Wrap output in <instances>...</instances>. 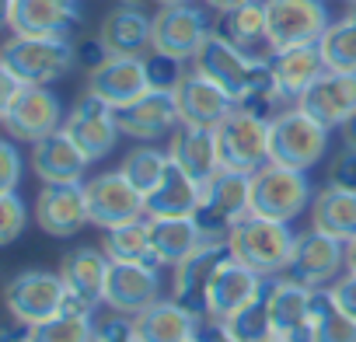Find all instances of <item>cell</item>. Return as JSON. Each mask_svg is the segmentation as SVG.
<instances>
[{
    "label": "cell",
    "mask_w": 356,
    "mask_h": 342,
    "mask_svg": "<svg viewBox=\"0 0 356 342\" xmlns=\"http://www.w3.org/2000/svg\"><path fill=\"white\" fill-rule=\"evenodd\" d=\"M67 112L56 98V91H49V84H25V91L0 108V122H4L11 140L22 143H35L49 133H56L63 126Z\"/></svg>",
    "instance_id": "8fae6325"
},
{
    "label": "cell",
    "mask_w": 356,
    "mask_h": 342,
    "mask_svg": "<svg viewBox=\"0 0 356 342\" xmlns=\"http://www.w3.org/2000/svg\"><path fill=\"white\" fill-rule=\"evenodd\" d=\"M332 129L300 105H286L269 122V161L307 171L328 154Z\"/></svg>",
    "instance_id": "3957f363"
},
{
    "label": "cell",
    "mask_w": 356,
    "mask_h": 342,
    "mask_svg": "<svg viewBox=\"0 0 356 342\" xmlns=\"http://www.w3.org/2000/svg\"><path fill=\"white\" fill-rule=\"evenodd\" d=\"M318 49H321L328 70L356 74V4H353V11H346L342 18H335L328 25V32L321 35Z\"/></svg>",
    "instance_id": "8d00e7d4"
},
{
    "label": "cell",
    "mask_w": 356,
    "mask_h": 342,
    "mask_svg": "<svg viewBox=\"0 0 356 342\" xmlns=\"http://www.w3.org/2000/svg\"><path fill=\"white\" fill-rule=\"evenodd\" d=\"M203 4H207L213 15H227V11H234V8L248 4V0H203Z\"/></svg>",
    "instance_id": "7dc6e473"
},
{
    "label": "cell",
    "mask_w": 356,
    "mask_h": 342,
    "mask_svg": "<svg viewBox=\"0 0 356 342\" xmlns=\"http://www.w3.org/2000/svg\"><path fill=\"white\" fill-rule=\"evenodd\" d=\"M353 4H356V0H353Z\"/></svg>",
    "instance_id": "9f6ffc18"
},
{
    "label": "cell",
    "mask_w": 356,
    "mask_h": 342,
    "mask_svg": "<svg viewBox=\"0 0 356 342\" xmlns=\"http://www.w3.org/2000/svg\"><path fill=\"white\" fill-rule=\"evenodd\" d=\"M84 193H88V213H91V224L102 227V231H112V227H122L129 220H140L147 217V196L122 175V171H102V175L88 179L84 182Z\"/></svg>",
    "instance_id": "30bf717a"
},
{
    "label": "cell",
    "mask_w": 356,
    "mask_h": 342,
    "mask_svg": "<svg viewBox=\"0 0 356 342\" xmlns=\"http://www.w3.org/2000/svg\"><path fill=\"white\" fill-rule=\"evenodd\" d=\"M346 269H349V272H356V238L346 245Z\"/></svg>",
    "instance_id": "681fc988"
},
{
    "label": "cell",
    "mask_w": 356,
    "mask_h": 342,
    "mask_svg": "<svg viewBox=\"0 0 356 342\" xmlns=\"http://www.w3.org/2000/svg\"><path fill=\"white\" fill-rule=\"evenodd\" d=\"M4 342H32V335H29V328H25L22 335H15V332H8V335H4Z\"/></svg>",
    "instance_id": "f907efd6"
},
{
    "label": "cell",
    "mask_w": 356,
    "mask_h": 342,
    "mask_svg": "<svg viewBox=\"0 0 356 342\" xmlns=\"http://www.w3.org/2000/svg\"><path fill=\"white\" fill-rule=\"evenodd\" d=\"M314 119H321L328 129L342 126L349 115H356V74L346 70H325L297 101Z\"/></svg>",
    "instance_id": "4316f807"
},
{
    "label": "cell",
    "mask_w": 356,
    "mask_h": 342,
    "mask_svg": "<svg viewBox=\"0 0 356 342\" xmlns=\"http://www.w3.org/2000/svg\"><path fill=\"white\" fill-rule=\"evenodd\" d=\"M22 168H25V161H22L15 140H4V143H0V189L15 193L18 182H22Z\"/></svg>",
    "instance_id": "7bdbcfd3"
},
{
    "label": "cell",
    "mask_w": 356,
    "mask_h": 342,
    "mask_svg": "<svg viewBox=\"0 0 356 342\" xmlns=\"http://www.w3.org/2000/svg\"><path fill=\"white\" fill-rule=\"evenodd\" d=\"M266 56H269L276 88H280V95H283L290 105H297L300 95L328 70V67H325V56H321V49H318V42H314V46H290V49H266Z\"/></svg>",
    "instance_id": "f1b7e54d"
},
{
    "label": "cell",
    "mask_w": 356,
    "mask_h": 342,
    "mask_svg": "<svg viewBox=\"0 0 356 342\" xmlns=\"http://www.w3.org/2000/svg\"><path fill=\"white\" fill-rule=\"evenodd\" d=\"M98 39L108 56H147L154 42V18L140 4H122L102 18Z\"/></svg>",
    "instance_id": "83f0119b"
},
{
    "label": "cell",
    "mask_w": 356,
    "mask_h": 342,
    "mask_svg": "<svg viewBox=\"0 0 356 342\" xmlns=\"http://www.w3.org/2000/svg\"><path fill=\"white\" fill-rule=\"evenodd\" d=\"M91 332H95V311L74 300H67L60 314L29 328L32 342H91Z\"/></svg>",
    "instance_id": "e575fe53"
},
{
    "label": "cell",
    "mask_w": 356,
    "mask_h": 342,
    "mask_svg": "<svg viewBox=\"0 0 356 342\" xmlns=\"http://www.w3.org/2000/svg\"><path fill=\"white\" fill-rule=\"evenodd\" d=\"M200 342H241L224 321H213V318H203L200 325Z\"/></svg>",
    "instance_id": "bcb514c9"
},
{
    "label": "cell",
    "mask_w": 356,
    "mask_h": 342,
    "mask_svg": "<svg viewBox=\"0 0 356 342\" xmlns=\"http://www.w3.org/2000/svg\"><path fill=\"white\" fill-rule=\"evenodd\" d=\"M314 189L307 182V171L286 168V164H262L252 175V213L273 217V220H293L311 210Z\"/></svg>",
    "instance_id": "277c9868"
},
{
    "label": "cell",
    "mask_w": 356,
    "mask_h": 342,
    "mask_svg": "<svg viewBox=\"0 0 356 342\" xmlns=\"http://www.w3.org/2000/svg\"><path fill=\"white\" fill-rule=\"evenodd\" d=\"M88 95L108 101L112 108H126L129 101L150 91V74L143 56H105L98 67L88 70Z\"/></svg>",
    "instance_id": "ac0fdd59"
},
{
    "label": "cell",
    "mask_w": 356,
    "mask_h": 342,
    "mask_svg": "<svg viewBox=\"0 0 356 342\" xmlns=\"http://www.w3.org/2000/svg\"><path fill=\"white\" fill-rule=\"evenodd\" d=\"M332 15L325 0H266V35L269 49L314 46L328 32Z\"/></svg>",
    "instance_id": "9c48e42d"
},
{
    "label": "cell",
    "mask_w": 356,
    "mask_h": 342,
    "mask_svg": "<svg viewBox=\"0 0 356 342\" xmlns=\"http://www.w3.org/2000/svg\"><path fill=\"white\" fill-rule=\"evenodd\" d=\"M175 101H178V115H182V122L210 126V129H217L227 119V112L234 108V98L217 81H210L203 70H196V67L186 70V77L178 81Z\"/></svg>",
    "instance_id": "7402d4cb"
},
{
    "label": "cell",
    "mask_w": 356,
    "mask_h": 342,
    "mask_svg": "<svg viewBox=\"0 0 356 342\" xmlns=\"http://www.w3.org/2000/svg\"><path fill=\"white\" fill-rule=\"evenodd\" d=\"M342 272H346V241H339L332 234H321L314 227L297 234V248H293L290 266L283 272L286 279H297L311 290H325Z\"/></svg>",
    "instance_id": "7c38bea8"
},
{
    "label": "cell",
    "mask_w": 356,
    "mask_h": 342,
    "mask_svg": "<svg viewBox=\"0 0 356 342\" xmlns=\"http://www.w3.org/2000/svg\"><path fill=\"white\" fill-rule=\"evenodd\" d=\"M115 115H119L122 136L140 140V143H154L161 136H171L178 129V122H182L175 91H161V88H150L143 98L129 101L126 108H115Z\"/></svg>",
    "instance_id": "d6986e66"
},
{
    "label": "cell",
    "mask_w": 356,
    "mask_h": 342,
    "mask_svg": "<svg viewBox=\"0 0 356 342\" xmlns=\"http://www.w3.org/2000/svg\"><path fill=\"white\" fill-rule=\"evenodd\" d=\"M81 49L70 35H11L0 49V67L25 84H53L74 70Z\"/></svg>",
    "instance_id": "7a4b0ae2"
},
{
    "label": "cell",
    "mask_w": 356,
    "mask_h": 342,
    "mask_svg": "<svg viewBox=\"0 0 356 342\" xmlns=\"http://www.w3.org/2000/svg\"><path fill=\"white\" fill-rule=\"evenodd\" d=\"M349 4H353V0H349Z\"/></svg>",
    "instance_id": "6f0895ef"
},
{
    "label": "cell",
    "mask_w": 356,
    "mask_h": 342,
    "mask_svg": "<svg viewBox=\"0 0 356 342\" xmlns=\"http://www.w3.org/2000/svg\"><path fill=\"white\" fill-rule=\"evenodd\" d=\"M63 129H67V133L74 136V143L91 157V164L102 161V157H108L112 147H115V140L122 136L115 108H112L108 101L88 95V91H84V98H77L74 108L67 112Z\"/></svg>",
    "instance_id": "2e32d148"
},
{
    "label": "cell",
    "mask_w": 356,
    "mask_h": 342,
    "mask_svg": "<svg viewBox=\"0 0 356 342\" xmlns=\"http://www.w3.org/2000/svg\"><path fill=\"white\" fill-rule=\"evenodd\" d=\"M248 213H252V175L220 168L203 186V196L196 206V224L203 227V234L227 238L231 227L238 220H245Z\"/></svg>",
    "instance_id": "5b68a950"
},
{
    "label": "cell",
    "mask_w": 356,
    "mask_h": 342,
    "mask_svg": "<svg viewBox=\"0 0 356 342\" xmlns=\"http://www.w3.org/2000/svg\"><path fill=\"white\" fill-rule=\"evenodd\" d=\"M266 342H293V339H286V335H269Z\"/></svg>",
    "instance_id": "f5cc1de1"
},
{
    "label": "cell",
    "mask_w": 356,
    "mask_h": 342,
    "mask_svg": "<svg viewBox=\"0 0 356 342\" xmlns=\"http://www.w3.org/2000/svg\"><path fill=\"white\" fill-rule=\"evenodd\" d=\"M339 133H342V143L356 150V115H349V119L339 126Z\"/></svg>",
    "instance_id": "c3c4849f"
},
{
    "label": "cell",
    "mask_w": 356,
    "mask_h": 342,
    "mask_svg": "<svg viewBox=\"0 0 356 342\" xmlns=\"http://www.w3.org/2000/svg\"><path fill=\"white\" fill-rule=\"evenodd\" d=\"M29 164H32V175L42 186H49V182H84V171H88L91 157L60 126L56 133H49V136H42V140L32 143Z\"/></svg>",
    "instance_id": "44dd1931"
},
{
    "label": "cell",
    "mask_w": 356,
    "mask_h": 342,
    "mask_svg": "<svg viewBox=\"0 0 356 342\" xmlns=\"http://www.w3.org/2000/svg\"><path fill=\"white\" fill-rule=\"evenodd\" d=\"M311 304H314V290L297 283V279L273 276L266 283V307H269L273 335H286L293 342H307Z\"/></svg>",
    "instance_id": "cb8c5ba5"
},
{
    "label": "cell",
    "mask_w": 356,
    "mask_h": 342,
    "mask_svg": "<svg viewBox=\"0 0 356 342\" xmlns=\"http://www.w3.org/2000/svg\"><path fill=\"white\" fill-rule=\"evenodd\" d=\"M311 227L349 245L356 238V193L339 186L318 189L311 200Z\"/></svg>",
    "instance_id": "1f68e13d"
},
{
    "label": "cell",
    "mask_w": 356,
    "mask_h": 342,
    "mask_svg": "<svg viewBox=\"0 0 356 342\" xmlns=\"http://www.w3.org/2000/svg\"><path fill=\"white\" fill-rule=\"evenodd\" d=\"M168 164H171L168 150H157V147H133V150L122 157L119 171H122V175H126L143 196H147V193H154L157 182L164 179Z\"/></svg>",
    "instance_id": "74e56055"
},
{
    "label": "cell",
    "mask_w": 356,
    "mask_h": 342,
    "mask_svg": "<svg viewBox=\"0 0 356 342\" xmlns=\"http://www.w3.org/2000/svg\"><path fill=\"white\" fill-rule=\"evenodd\" d=\"M217 147L224 168L255 175L262 164H269V119L255 115L245 105H234L217 126Z\"/></svg>",
    "instance_id": "52a82bcc"
},
{
    "label": "cell",
    "mask_w": 356,
    "mask_h": 342,
    "mask_svg": "<svg viewBox=\"0 0 356 342\" xmlns=\"http://www.w3.org/2000/svg\"><path fill=\"white\" fill-rule=\"evenodd\" d=\"M147 74H150V88H161V91H175L178 81L186 77V60H175V56H164V53H147Z\"/></svg>",
    "instance_id": "60d3db41"
},
{
    "label": "cell",
    "mask_w": 356,
    "mask_h": 342,
    "mask_svg": "<svg viewBox=\"0 0 356 342\" xmlns=\"http://www.w3.org/2000/svg\"><path fill=\"white\" fill-rule=\"evenodd\" d=\"M81 22V0H4L11 35H70Z\"/></svg>",
    "instance_id": "9a60e30c"
},
{
    "label": "cell",
    "mask_w": 356,
    "mask_h": 342,
    "mask_svg": "<svg viewBox=\"0 0 356 342\" xmlns=\"http://www.w3.org/2000/svg\"><path fill=\"white\" fill-rule=\"evenodd\" d=\"M328 293H332V297H335V304H339L353 321H356V272H349V269H346V272L328 286Z\"/></svg>",
    "instance_id": "f6af8a7d"
},
{
    "label": "cell",
    "mask_w": 356,
    "mask_h": 342,
    "mask_svg": "<svg viewBox=\"0 0 356 342\" xmlns=\"http://www.w3.org/2000/svg\"><path fill=\"white\" fill-rule=\"evenodd\" d=\"M328 186H339V189L356 193V150L353 147H346L342 154H335V161L328 164Z\"/></svg>",
    "instance_id": "ee69618b"
},
{
    "label": "cell",
    "mask_w": 356,
    "mask_h": 342,
    "mask_svg": "<svg viewBox=\"0 0 356 342\" xmlns=\"http://www.w3.org/2000/svg\"><path fill=\"white\" fill-rule=\"evenodd\" d=\"M29 227V206L25 200L15 193L0 196V245H15L22 238V231Z\"/></svg>",
    "instance_id": "ab89813d"
},
{
    "label": "cell",
    "mask_w": 356,
    "mask_h": 342,
    "mask_svg": "<svg viewBox=\"0 0 356 342\" xmlns=\"http://www.w3.org/2000/svg\"><path fill=\"white\" fill-rule=\"evenodd\" d=\"M189 342H200V335H196V339H189Z\"/></svg>",
    "instance_id": "11a10c76"
},
{
    "label": "cell",
    "mask_w": 356,
    "mask_h": 342,
    "mask_svg": "<svg viewBox=\"0 0 356 342\" xmlns=\"http://www.w3.org/2000/svg\"><path fill=\"white\" fill-rule=\"evenodd\" d=\"M227 245H231V255L255 269L259 276L273 279V276H283L286 266H290V255L297 248V231L286 224V220H273V217H259V213H248L245 220H238L227 234Z\"/></svg>",
    "instance_id": "6da1fadb"
},
{
    "label": "cell",
    "mask_w": 356,
    "mask_h": 342,
    "mask_svg": "<svg viewBox=\"0 0 356 342\" xmlns=\"http://www.w3.org/2000/svg\"><path fill=\"white\" fill-rule=\"evenodd\" d=\"M217 32H220L224 39H231L234 46L248 49V53H252L259 42H269V35H266V0H248V4H241V8L220 15Z\"/></svg>",
    "instance_id": "d590c367"
},
{
    "label": "cell",
    "mask_w": 356,
    "mask_h": 342,
    "mask_svg": "<svg viewBox=\"0 0 356 342\" xmlns=\"http://www.w3.org/2000/svg\"><path fill=\"white\" fill-rule=\"evenodd\" d=\"M266 276H259L255 269H248V266H241L234 255L217 269V276H213V283H210V290H207V318H213V321H227V318H234L245 304H252L255 297H262V290H266Z\"/></svg>",
    "instance_id": "603a6c76"
},
{
    "label": "cell",
    "mask_w": 356,
    "mask_h": 342,
    "mask_svg": "<svg viewBox=\"0 0 356 342\" xmlns=\"http://www.w3.org/2000/svg\"><path fill=\"white\" fill-rule=\"evenodd\" d=\"M307 342H356V321L335 304L328 286L314 290L311 321H307Z\"/></svg>",
    "instance_id": "836d02e7"
},
{
    "label": "cell",
    "mask_w": 356,
    "mask_h": 342,
    "mask_svg": "<svg viewBox=\"0 0 356 342\" xmlns=\"http://www.w3.org/2000/svg\"><path fill=\"white\" fill-rule=\"evenodd\" d=\"M203 238L207 234L196 224V217H150V241H154L157 266L175 269L203 245Z\"/></svg>",
    "instance_id": "4dcf8cb0"
},
{
    "label": "cell",
    "mask_w": 356,
    "mask_h": 342,
    "mask_svg": "<svg viewBox=\"0 0 356 342\" xmlns=\"http://www.w3.org/2000/svg\"><path fill=\"white\" fill-rule=\"evenodd\" d=\"M102 248L112 262H143V266H157V255H154V241H150V217H140V220H129L122 227H112L105 231L102 238ZM161 269V266H157Z\"/></svg>",
    "instance_id": "d6a6232c"
},
{
    "label": "cell",
    "mask_w": 356,
    "mask_h": 342,
    "mask_svg": "<svg viewBox=\"0 0 356 342\" xmlns=\"http://www.w3.org/2000/svg\"><path fill=\"white\" fill-rule=\"evenodd\" d=\"M122 4H143V0H122Z\"/></svg>",
    "instance_id": "db71d44e"
},
{
    "label": "cell",
    "mask_w": 356,
    "mask_h": 342,
    "mask_svg": "<svg viewBox=\"0 0 356 342\" xmlns=\"http://www.w3.org/2000/svg\"><path fill=\"white\" fill-rule=\"evenodd\" d=\"M241 342H266L273 335V321H269V307H266V290L262 297H255L252 304H245L234 318L224 321Z\"/></svg>",
    "instance_id": "f35d334b"
},
{
    "label": "cell",
    "mask_w": 356,
    "mask_h": 342,
    "mask_svg": "<svg viewBox=\"0 0 356 342\" xmlns=\"http://www.w3.org/2000/svg\"><path fill=\"white\" fill-rule=\"evenodd\" d=\"M32 220L49 238H77L91 224L84 182H49V186H42L39 196H35V206H32Z\"/></svg>",
    "instance_id": "4fadbf2b"
},
{
    "label": "cell",
    "mask_w": 356,
    "mask_h": 342,
    "mask_svg": "<svg viewBox=\"0 0 356 342\" xmlns=\"http://www.w3.org/2000/svg\"><path fill=\"white\" fill-rule=\"evenodd\" d=\"M227 259H231V245H227V238H213V234H207L203 245H200L186 262H178V266H175V276H171V297H175L178 304H186V307H193L196 314L207 318V290H210L217 269H220Z\"/></svg>",
    "instance_id": "5bb4252c"
},
{
    "label": "cell",
    "mask_w": 356,
    "mask_h": 342,
    "mask_svg": "<svg viewBox=\"0 0 356 342\" xmlns=\"http://www.w3.org/2000/svg\"><path fill=\"white\" fill-rule=\"evenodd\" d=\"M200 196H203V186L171 161L157 189L147 193V217H196Z\"/></svg>",
    "instance_id": "f546056e"
},
{
    "label": "cell",
    "mask_w": 356,
    "mask_h": 342,
    "mask_svg": "<svg viewBox=\"0 0 356 342\" xmlns=\"http://www.w3.org/2000/svg\"><path fill=\"white\" fill-rule=\"evenodd\" d=\"M200 325H203V314L178 304L175 297H161L157 304H150L147 311L133 318L136 342H189L200 335Z\"/></svg>",
    "instance_id": "484cf974"
},
{
    "label": "cell",
    "mask_w": 356,
    "mask_h": 342,
    "mask_svg": "<svg viewBox=\"0 0 356 342\" xmlns=\"http://www.w3.org/2000/svg\"><path fill=\"white\" fill-rule=\"evenodd\" d=\"M91 342H136L133 318H126V314H112V318H102V321H95Z\"/></svg>",
    "instance_id": "b9f144b4"
},
{
    "label": "cell",
    "mask_w": 356,
    "mask_h": 342,
    "mask_svg": "<svg viewBox=\"0 0 356 342\" xmlns=\"http://www.w3.org/2000/svg\"><path fill=\"white\" fill-rule=\"evenodd\" d=\"M161 293H164V279H161V269L157 266L112 262L108 283H105V307L112 314L136 318L140 311H147L150 304H157Z\"/></svg>",
    "instance_id": "e0dca14e"
},
{
    "label": "cell",
    "mask_w": 356,
    "mask_h": 342,
    "mask_svg": "<svg viewBox=\"0 0 356 342\" xmlns=\"http://www.w3.org/2000/svg\"><path fill=\"white\" fill-rule=\"evenodd\" d=\"M217 32L207 4H168L154 15V53L175 56V60H196V53L207 46V39Z\"/></svg>",
    "instance_id": "8992f818"
},
{
    "label": "cell",
    "mask_w": 356,
    "mask_h": 342,
    "mask_svg": "<svg viewBox=\"0 0 356 342\" xmlns=\"http://www.w3.org/2000/svg\"><path fill=\"white\" fill-rule=\"evenodd\" d=\"M168 154L182 171H189L200 186H207L224 168L220 164V147H217V129H210V126L178 122V129L168 136Z\"/></svg>",
    "instance_id": "d4e9b609"
},
{
    "label": "cell",
    "mask_w": 356,
    "mask_h": 342,
    "mask_svg": "<svg viewBox=\"0 0 356 342\" xmlns=\"http://www.w3.org/2000/svg\"><path fill=\"white\" fill-rule=\"evenodd\" d=\"M154 4H161V8H168V4H189V0H154Z\"/></svg>",
    "instance_id": "816d5d0a"
},
{
    "label": "cell",
    "mask_w": 356,
    "mask_h": 342,
    "mask_svg": "<svg viewBox=\"0 0 356 342\" xmlns=\"http://www.w3.org/2000/svg\"><path fill=\"white\" fill-rule=\"evenodd\" d=\"M108 269H112V259L105 255V248H91V245L70 248V252L60 259V276H63L67 293H70L67 300L98 311V307L105 304Z\"/></svg>",
    "instance_id": "ffe728a7"
},
{
    "label": "cell",
    "mask_w": 356,
    "mask_h": 342,
    "mask_svg": "<svg viewBox=\"0 0 356 342\" xmlns=\"http://www.w3.org/2000/svg\"><path fill=\"white\" fill-rule=\"evenodd\" d=\"M67 297L70 293H67V283H63L60 269L56 272H49V269H25V272L11 276L8 286H4V304H8L11 318L22 328H32V325L60 314L67 307Z\"/></svg>",
    "instance_id": "ba28073f"
}]
</instances>
